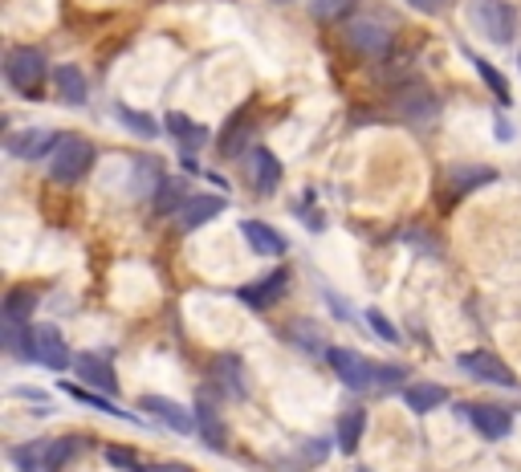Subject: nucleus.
Returning <instances> with one entry per match:
<instances>
[{
	"mask_svg": "<svg viewBox=\"0 0 521 472\" xmlns=\"http://www.w3.org/2000/svg\"><path fill=\"white\" fill-rule=\"evenodd\" d=\"M306 456L309 460H322V456H326V444H306Z\"/></svg>",
	"mask_w": 521,
	"mask_h": 472,
	"instance_id": "4c0bfd02",
	"label": "nucleus"
},
{
	"mask_svg": "<svg viewBox=\"0 0 521 472\" xmlns=\"http://www.w3.org/2000/svg\"><path fill=\"white\" fill-rule=\"evenodd\" d=\"M285 285H290V273H285V269H274L265 281H256V285H245V289H240V302H245V306H253V310H269V306H274V302L285 293Z\"/></svg>",
	"mask_w": 521,
	"mask_h": 472,
	"instance_id": "f8f14e48",
	"label": "nucleus"
},
{
	"mask_svg": "<svg viewBox=\"0 0 521 472\" xmlns=\"http://www.w3.org/2000/svg\"><path fill=\"white\" fill-rule=\"evenodd\" d=\"M326 363L334 367V375L343 379L351 391H375V367L379 363H371V359H362V354H354V350H343V346H330L326 350Z\"/></svg>",
	"mask_w": 521,
	"mask_h": 472,
	"instance_id": "7ed1b4c3",
	"label": "nucleus"
},
{
	"mask_svg": "<svg viewBox=\"0 0 521 472\" xmlns=\"http://www.w3.org/2000/svg\"><path fill=\"white\" fill-rule=\"evenodd\" d=\"M143 411L147 415H155L160 424H168L171 432H179V436H195V415H187L184 407H176L171 399H160V395H147L143 399Z\"/></svg>",
	"mask_w": 521,
	"mask_h": 472,
	"instance_id": "9b49d317",
	"label": "nucleus"
},
{
	"mask_svg": "<svg viewBox=\"0 0 521 472\" xmlns=\"http://www.w3.org/2000/svg\"><path fill=\"white\" fill-rule=\"evenodd\" d=\"M57 82V94L65 98V102H86V78H82V70H74V66H62V70L54 74Z\"/></svg>",
	"mask_w": 521,
	"mask_h": 472,
	"instance_id": "393cba45",
	"label": "nucleus"
},
{
	"mask_svg": "<svg viewBox=\"0 0 521 472\" xmlns=\"http://www.w3.org/2000/svg\"><path fill=\"white\" fill-rule=\"evenodd\" d=\"M399 106H404L407 118H432L436 114V98L428 86H407L404 94H399Z\"/></svg>",
	"mask_w": 521,
	"mask_h": 472,
	"instance_id": "b1692460",
	"label": "nucleus"
},
{
	"mask_svg": "<svg viewBox=\"0 0 521 472\" xmlns=\"http://www.w3.org/2000/svg\"><path fill=\"white\" fill-rule=\"evenodd\" d=\"M147 472H187L184 464H155V468H147Z\"/></svg>",
	"mask_w": 521,
	"mask_h": 472,
	"instance_id": "ea45409f",
	"label": "nucleus"
},
{
	"mask_svg": "<svg viewBox=\"0 0 521 472\" xmlns=\"http://www.w3.org/2000/svg\"><path fill=\"white\" fill-rule=\"evenodd\" d=\"M456 363L473 379H481V383H497V387H513V383H517V375H513V371L505 367L497 354H489V350H468V354H460Z\"/></svg>",
	"mask_w": 521,
	"mask_h": 472,
	"instance_id": "423d86ee",
	"label": "nucleus"
},
{
	"mask_svg": "<svg viewBox=\"0 0 521 472\" xmlns=\"http://www.w3.org/2000/svg\"><path fill=\"white\" fill-rule=\"evenodd\" d=\"M354 472H371V468H354Z\"/></svg>",
	"mask_w": 521,
	"mask_h": 472,
	"instance_id": "a19ab883",
	"label": "nucleus"
},
{
	"mask_svg": "<svg viewBox=\"0 0 521 472\" xmlns=\"http://www.w3.org/2000/svg\"><path fill=\"white\" fill-rule=\"evenodd\" d=\"M4 74H9V86L13 90L33 94V90L45 82V57H41V49H29V45L13 49L9 57H4Z\"/></svg>",
	"mask_w": 521,
	"mask_h": 472,
	"instance_id": "20e7f679",
	"label": "nucleus"
},
{
	"mask_svg": "<svg viewBox=\"0 0 521 472\" xmlns=\"http://www.w3.org/2000/svg\"><path fill=\"white\" fill-rule=\"evenodd\" d=\"M309 334H314V326H309V322H298V326H290V338H298V342H301V346H306V350H318V354H322V350H326V346H322L318 338H309Z\"/></svg>",
	"mask_w": 521,
	"mask_h": 472,
	"instance_id": "f704fd0d",
	"label": "nucleus"
},
{
	"mask_svg": "<svg viewBox=\"0 0 521 472\" xmlns=\"http://www.w3.org/2000/svg\"><path fill=\"white\" fill-rule=\"evenodd\" d=\"M49 147H62V135L54 131H21L9 139V151L21 159H41Z\"/></svg>",
	"mask_w": 521,
	"mask_h": 472,
	"instance_id": "dca6fc26",
	"label": "nucleus"
},
{
	"mask_svg": "<svg viewBox=\"0 0 521 472\" xmlns=\"http://www.w3.org/2000/svg\"><path fill=\"white\" fill-rule=\"evenodd\" d=\"M195 432H200V440L208 448H216L221 452L224 448V424H221V415H216V399H213V391H204L200 399H195Z\"/></svg>",
	"mask_w": 521,
	"mask_h": 472,
	"instance_id": "9d476101",
	"label": "nucleus"
},
{
	"mask_svg": "<svg viewBox=\"0 0 521 472\" xmlns=\"http://www.w3.org/2000/svg\"><path fill=\"white\" fill-rule=\"evenodd\" d=\"M468 17L493 45L513 41V9L505 0H468Z\"/></svg>",
	"mask_w": 521,
	"mask_h": 472,
	"instance_id": "f03ea898",
	"label": "nucleus"
},
{
	"mask_svg": "<svg viewBox=\"0 0 521 472\" xmlns=\"http://www.w3.org/2000/svg\"><path fill=\"white\" fill-rule=\"evenodd\" d=\"M404 399H407V407L415 411V415H424V411H436L444 399H448V391H444L440 383H412L404 391Z\"/></svg>",
	"mask_w": 521,
	"mask_h": 472,
	"instance_id": "6ab92c4d",
	"label": "nucleus"
},
{
	"mask_svg": "<svg viewBox=\"0 0 521 472\" xmlns=\"http://www.w3.org/2000/svg\"><path fill=\"white\" fill-rule=\"evenodd\" d=\"M248 179H253L256 192H274V188L282 184V163L274 159L269 147H256L253 155H248Z\"/></svg>",
	"mask_w": 521,
	"mask_h": 472,
	"instance_id": "2eb2a0df",
	"label": "nucleus"
},
{
	"mask_svg": "<svg viewBox=\"0 0 521 472\" xmlns=\"http://www.w3.org/2000/svg\"><path fill=\"white\" fill-rule=\"evenodd\" d=\"M213 375H216V383H221V391L224 395H232V399H245V379H240V359L237 354H224V359H216L213 363Z\"/></svg>",
	"mask_w": 521,
	"mask_h": 472,
	"instance_id": "a211bd4d",
	"label": "nucleus"
},
{
	"mask_svg": "<svg viewBox=\"0 0 521 472\" xmlns=\"http://www.w3.org/2000/svg\"><path fill=\"white\" fill-rule=\"evenodd\" d=\"M62 391L70 395V399L86 403V407H98V411H107V415H118V420H131V415H126V411H118L110 399H98L94 391H86V387H78V383H62Z\"/></svg>",
	"mask_w": 521,
	"mask_h": 472,
	"instance_id": "cd10ccee",
	"label": "nucleus"
},
{
	"mask_svg": "<svg viewBox=\"0 0 521 472\" xmlns=\"http://www.w3.org/2000/svg\"><path fill=\"white\" fill-rule=\"evenodd\" d=\"M118 118H123V127H131V131L147 135V139H151V135H155V131H160V127L151 123L147 114H135V110H126V106H123V110H118Z\"/></svg>",
	"mask_w": 521,
	"mask_h": 472,
	"instance_id": "72a5a7b5",
	"label": "nucleus"
},
{
	"mask_svg": "<svg viewBox=\"0 0 521 472\" xmlns=\"http://www.w3.org/2000/svg\"><path fill=\"white\" fill-rule=\"evenodd\" d=\"M9 460L17 464L21 472H45V460H49V440H33V444H17L9 452Z\"/></svg>",
	"mask_w": 521,
	"mask_h": 472,
	"instance_id": "5701e85b",
	"label": "nucleus"
},
{
	"mask_svg": "<svg viewBox=\"0 0 521 472\" xmlns=\"http://www.w3.org/2000/svg\"><path fill=\"white\" fill-rule=\"evenodd\" d=\"M493 179H497L493 167H456V171L448 175V192L465 196V192H473V188H481V184H493Z\"/></svg>",
	"mask_w": 521,
	"mask_h": 472,
	"instance_id": "412c9836",
	"label": "nucleus"
},
{
	"mask_svg": "<svg viewBox=\"0 0 521 472\" xmlns=\"http://www.w3.org/2000/svg\"><path fill=\"white\" fill-rule=\"evenodd\" d=\"M240 232H245L248 249H253L256 257H282L285 253V236L277 232V228L261 224V220H245V224H240Z\"/></svg>",
	"mask_w": 521,
	"mask_h": 472,
	"instance_id": "4468645a",
	"label": "nucleus"
},
{
	"mask_svg": "<svg viewBox=\"0 0 521 472\" xmlns=\"http://www.w3.org/2000/svg\"><path fill=\"white\" fill-rule=\"evenodd\" d=\"M94 163V147L78 135H65L62 147H54V163H49V175H54L57 184H78L82 175L90 171Z\"/></svg>",
	"mask_w": 521,
	"mask_h": 472,
	"instance_id": "f257e3e1",
	"label": "nucleus"
},
{
	"mask_svg": "<svg viewBox=\"0 0 521 472\" xmlns=\"http://www.w3.org/2000/svg\"><path fill=\"white\" fill-rule=\"evenodd\" d=\"M415 9H424V13H436V4H444V0H412Z\"/></svg>",
	"mask_w": 521,
	"mask_h": 472,
	"instance_id": "58836bf2",
	"label": "nucleus"
},
{
	"mask_svg": "<svg viewBox=\"0 0 521 472\" xmlns=\"http://www.w3.org/2000/svg\"><path fill=\"white\" fill-rule=\"evenodd\" d=\"M346 9H354V0H314V17L318 21H334Z\"/></svg>",
	"mask_w": 521,
	"mask_h": 472,
	"instance_id": "473e14b6",
	"label": "nucleus"
},
{
	"mask_svg": "<svg viewBox=\"0 0 521 472\" xmlns=\"http://www.w3.org/2000/svg\"><path fill=\"white\" fill-rule=\"evenodd\" d=\"M168 131L176 135V139L184 143V147H200V143L208 139V131H204L200 123H187L184 114H168Z\"/></svg>",
	"mask_w": 521,
	"mask_h": 472,
	"instance_id": "bb28decb",
	"label": "nucleus"
},
{
	"mask_svg": "<svg viewBox=\"0 0 521 472\" xmlns=\"http://www.w3.org/2000/svg\"><path fill=\"white\" fill-rule=\"evenodd\" d=\"M13 395H21V399H45V391L41 387H17Z\"/></svg>",
	"mask_w": 521,
	"mask_h": 472,
	"instance_id": "e433bc0d",
	"label": "nucleus"
},
{
	"mask_svg": "<svg viewBox=\"0 0 521 472\" xmlns=\"http://www.w3.org/2000/svg\"><path fill=\"white\" fill-rule=\"evenodd\" d=\"M29 342H33V363H41V367L65 371V367L74 363L57 326H33V330H29Z\"/></svg>",
	"mask_w": 521,
	"mask_h": 472,
	"instance_id": "39448f33",
	"label": "nucleus"
},
{
	"mask_svg": "<svg viewBox=\"0 0 521 472\" xmlns=\"http://www.w3.org/2000/svg\"><path fill=\"white\" fill-rule=\"evenodd\" d=\"M74 371H78L82 383L98 387V391H107V395L118 391V379H115V371H110V363L98 359V354H78V359H74Z\"/></svg>",
	"mask_w": 521,
	"mask_h": 472,
	"instance_id": "ddd939ff",
	"label": "nucleus"
},
{
	"mask_svg": "<svg viewBox=\"0 0 521 472\" xmlns=\"http://www.w3.org/2000/svg\"><path fill=\"white\" fill-rule=\"evenodd\" d=\"M192 200L187 196L184 179H160V192H155V216H171V212H184V204Z\"/></svg>",
	"mask_w": 521,
	"mask_h": 472,
	"instance_id": "aec40b11",
	"label": "nucleus"
},
{
	"mask_svg": "<svg viewBox=\"0 0 521 472\" xmlns=\"http://www.w3.org/2000/svg\"><path fill=\"white\" fill-rule=\"evenodd\" d=\"M107 460L115 464L118 472H147V468L139 464V456H135L131 448H123V444H107Z\"/></svg>",
	"mask_w": 521,
	"mask_h": 472,
	"instance_id": "7c9ffc66",
	"label": "nucleus"
},
{
	"mask_svg": "<svg viewBox=\"0 0 521 472\" xmlns=\"http://www.w3.org/2000/svg\"><path fill=\"white\" fill-rule=\"evenodd\" d=\"M33 306H37V293H33V289H25V285H17V289H9L4 318H13V322H25V318L33 314Z\"/></svg>",
	"mask_w": 521,
	"mask_h": 472,
	"instance_id": "a878e982",
	"label": "nucleus"
},
{
	"mask_svg": "<svg viewBox=\"0 0 521 472\" xmlns=\"http://www.w3.org/2000/svg\"><path fill=\"white\" fill-rule=\"evenodd\" d=\"M407 379V371L404 367H375V391H391V387H399Z\"/></svg>",
	"mask_w": 521,
	"mask_h": 472,
	"instance_id": "2f4dec72",
	"label": "nucleus"
},
{
	"mask_svg": "<svg viewBox=\"0 0 521 472\" xmlns=\"http://www.w3.org/2000/svg\"><path fill=\"white\" fill-rule=\"evenodd\" d=\"M473 66H477L481 82H485V86L497 94V102H501V106H509V86H505L501 70H497V66H489V62H481V57H473Z\"/></svg>",
	"mask_w": 521,
	"mask_h": 472,
	"instance_id": "c756f323",
	"label": "nucleus"
},
{
	"mask_svg": "<svg viewBox=\"0 0 521 472\" xmlns=\"http://www.w3.org/2000/svg\"><path fill=\"white\" fill-rule=\"evenodd\" d=\"M221 212H224L221 196H192V200L184 204V212H179V228H184V232H192V228L208 224V220L221 216Z\"/></svg>",
	"mask_w": 521,
	"mask_h": 472,
	"instance_id": "f3484780",
	"label": "nucleus"
},
{
	"mask_svg": "<svg viewBox=\"0 0 521 472\" xmlns=\"http://www.w3.org/2000/svg\"><path fill=\"white\" fill-rule=\"evenodd\" d=\"M362 428H367L362 407H346L343 415H338V448H343V452H354L362 440Z\"/></svg>",
	"mask_w": 521,
	"mask_h": 472,
	"instance_id": "4be33fe9",
	"label": "nucleus"
},
{
	"mask_svg": "<svg viewBox=\"0 0 521 472\" xmlns=\"http://www.w3.org/2000/svg\"><path fill=\"white\" fill-rule=\"evenodd\" d=\"M78 452H82L78 440H54V444H49V460H45V472H62Z\"/></svg>",
	"mask_w": 521,
	"mask_h": 472,
	"instance_id": "c85d7f7f",
	"label": "nucleus"
},
{
	"mask_svg": "<svg viewBox=\"0 0 521 472\" xmlns=\"http://www.w3.org/2000/svg\"><path fill=\"white\" fill-rule=\"evenodd\" d=\"M248 135H253V110H248V102H245V106H237V114H232L229 123H224V131H221V139H216V147H221L224 159H232V155H240V151H245Z\"/></svg>",
	"mask_w": 521,
	"mask_h": 472,
	"instance_id": "1a4fd4ad",
	"label": "nucleus"
},
{
	"mask_svg": "<svg viewBox=\"0 0 521 472\" xmlns=\"http://www.w3.org/2000/svg\"><path fill=\"white\" fill-rule=\"evenodd\" d=\"M367 322L375 326V334H379V338H387V342H399V330H395V326L387 322V318L379 314V310H371V314H367Z\"/></svg>",
	"mask_w": 521,
	"mask_h": 472,
	"instance_id": "c9c22d12",
	"label": "nucleus"
},
{
	"mask_svg": "<svg viewBox=\"0 0 521 472\" xmlns=\"http://www.w3.org/2000/svg\"><path fill=\"white\" fill-rule=\"evenodd\" d=\"M346 41H351L359 53H367V57H383V53L391 49V33L379 25V21H367V17H359V21L346 25Z\"/></svg>",
	"mask_w": 521,
	"mask_h": 472,
	"instance_id": "0eeeda50",
	"label": "nucleus"
},
{
	"mask_svg": "<svg viewBox=\"0 0 521 472\" xmlns=\"http://www.w3.org/2000/svg\"><path fill=\"white\" fill-rule=\"evenodd\" d=\"M468 424L481 432L485 440H505L513 432V415L505 407H493V403H481V407H465Z\"/></svg>",
	"mask_w": 521,
	"mask_h": 472,
	"instance_id": "6e6552de",
	"label": "nucleus"
}]
</instances>
